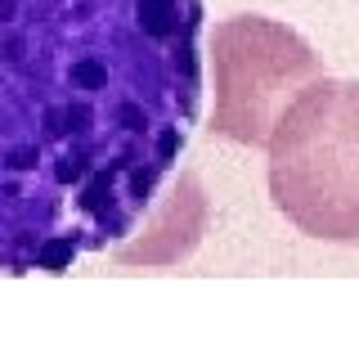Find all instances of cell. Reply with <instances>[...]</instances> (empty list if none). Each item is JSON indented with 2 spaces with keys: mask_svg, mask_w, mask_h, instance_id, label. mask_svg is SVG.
Segmentation results:
<instances>
[{
  "mask_svg": "<svg viewBox=\"0 0 359 346\" xmlns=\"http://www.w3.org/2000/svg\"><path fill=\"white\" fill-rule=\"evenodd\" d=\"M216 131L265 149L287 99L323 76L319 54L292 27L238 14L216 27Z\"/></svg>",
  "mask_w": 359,
  "mask_h": 346,
  "instance_id": "3957f363",
  "label": "cell"
},
{
  "mask_svg": "<svg viewBox=\"0 0 359 346\" xmlns=\"http://www.w3.org/2000/svg\"><path fill=\"white\" fill-rule=\"evenodd\" d=\"M202 0H0V274L112 252L202 121Z\"/></svg>",
  "mask_w": 359,
  "mask_h": 346,
  "instance_id": "6da1fadb",
  "label": "cell"
},
{
  "mask_svg": "<svg viewBox=\"0 0 359 346\" xmlns=\"http://www.w3.org/2000/svg\"><path fill=\"white\" fill-rule=\"evenodd\" d=\"M269 198L310 239L359 243V76H314L265 144Z\"/></svg>",
  "mask_w": 359,
  "mask_h": 346,
  "instance_id": "7a4b0ae2",
  "label": "cell"
}]
</instances>
